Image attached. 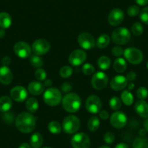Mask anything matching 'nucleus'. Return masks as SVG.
<instances>
[{
  "label": "nucleus",
  "mask_w": 148,
  "mask_h": 148,
  "mask_svg": "<svg viewBox=\"0 0 148 148\" xmlns=\"http://www.w3.org/2000/svg\"><path fill=\"white\" fill-rule=\"evenodd\" d=\"M15 54L20 58H27L30 56L31 48L28 44L25 42H18L14 46Z\"/></svg>",
  "instance_id": "4468645a"
},
{
  "label": "nucleus",
  "mask_w": 148,
  "mask_h": 148,
  "mask_svg": "<svg viewBox=\"0 0 148 148\" xmlns=\"http://www.w3.org/2000/svg\"><path fill=\"white\" fill-rule=\"evenodd\" d=\"M81 126L80 121L76 116L71 115L65 118L62 122V129L64 132L68 134L76 133Z\"/></svg>",
  "instance_id": "39448f33"
},
{
  "label": "nucleus",
  "mask_w": 148,
  "mask_h": 148,
  "mask_svg": "<svg viewBox=\"0 0 148 148\" xmlns=\"http://www.w3.org/2000/svg\"><path fill=\"white\" fill-rule=\"evenodd\" d=\"M35 78L39 82H44L47 79V72L42 68H38L35 71Z\"/></svg>",
  "instance_id": "f704fd0d"
},
{
  "label": "nucleus",
  "mask_w": 148,
  "mask_h": 148,
  "mask_svg": "<svg viewBox=\"0 0 148 148\" xmlns=\"http://www.w3.org/2000/svg\"><path fill=\"white\" fill-rule=\"evenodd\" d=\"M61 89L63 92L65 93H68L69 92H71V89H72V86H71V84L67 83V82H65L62 84L61 86Z\"/></svg>",
  "instance_id": "c03bdc74"
},
{
  "label": "nucleus",
  "mask_w": 148,
  "mask_h": 148,
  "mask_svg": "<svg viewBox=\"0 0 148 148\" xmlns=\"http://www.w3.org/2000/svg\"><path fill=\"white\" fill-rule=\"evenodd\" d=\"M10 96L12 99L18 102L25 101L28 97V92L23 86H18L12 88L10 91Z\"/></svg>",
  "instance_id": "dca6fc26"
},
{
  "label": "nucleus",
  "mask_w": 148,
  "mask_h": 148,
  "mask_svg": "<svg viewBox=\"0 0 148 148\" xmlns=\"http://www.w3.org/2000/svg\"><path fill=\"white\" fill-rule=\"evenodd\" d=\"M62 105L65 110L71 113H76L82 105L81 98L76 93H68L62 99Z\"/></svg>",
  "instance_id": "f03ea898"
},
{
  "label": "nucleus",
  "mask_w": 148,
  "mask_h": 148,
  "mask_svg": "<svg viewBox=\"0 0 148 148\" xmlns=\"http://www.w3.org/2000/svg\"><path fill=\"white\" fill-rule=\"evenodd\" d=\"M86 108L90 113L96 114L100 111L102 108V102L99 97L96 95H91L86 99Z\"/></svg>",
  "instance_id": "9d476101"
},
{
  "label": "nucleus",
  "mask_w": 148,
  "mask_h": 148,
  "mask_svg": "<svg viewBox=\"0 0 148 148\" xmlns=\"http://www.w3.org/2000/svg\"><path fill=\"white\" fill-rule=\"evenodd\" d=\"M3 119L7 123H12V121H14V115L12 113H5L4 114L3 116Z\"/></svg>",
  "instance_id": "37998d69"
},
{
  "label": "nucleus",
  "mask_w": 148,
  "mask_h": 148,
  "mask_svg": "<svg viewBox=\"0 0 148 148\" xmlns=\"http://www.w3.org/2000/svg\"><path fill=\"white\" fill-rule=\"evenodd\" d=\"M103 139L107 144H112L115 140V136L112 132H108L104 134Z\"/></svg>",
  "instance_id": "a19ab883"
},
{
  "label": "nucleus",
  "mask_w": 148,
  "mask_h": 148,
  "mask_svg": "<svg viewBox=\"0 0 148 148\" xmlns=\"http://www.w3.org/2000/svg\"><path fill=\"white\" fill-rule=\"evenodd\" d=\"M144 31L143 25L139 22H136L132 27V32L134 36L142 35Z\"/></svg>",
  "instance_id": "72a5a7b5"
},
{
  "label": "nucleus",
  "mask_w": 148,
  "mask_h": 148,
  "mask_svg": "<svg viewBox=\"0 0 148 148\" xmlns=\"http://www.w3.org/2000/svg\"><path fill=\"white\" fill-rule=\"evenodd\" d=\"M115 148H129V145L126 143H119L115 147Z\"/></svg>",
  "instance_id": "8fccbe9b"
},
{
  "label": "nucleus",
  "mask_w": 148,
  "mask_h": 148,
  "mask_svg": "<svg viewBox=\"0 0 148 148\" xmlns=\"http://www.w3.org/2000/svg\"><path fill=\"white\" fill-rule=\"evenodd\" d=\"M99 117L102 119V120H107L109 118V113H108V111L106 110H102L99 113Z\"/></svg>",
  "instance_id": "de8ad7c7"
},
{
  "label": "nucleus",
  "mask_w": 148,
  "mask_h": 148,
  "mask_svg": "<svg viewBox=\"0 0 148 148\" xmlns=\"http://www.w3.org/2000/svg\"><path fill=\"white\" fill-rule=\"evenodd\" d=\"M143 125H144V129H145L147 132H148V118H147V119H145V121H144Z\"/></svg>",
  "instance_id": "603ef678"
},
{
  "label": "nucleus",
  "mask_w": 148,
  "mask_h": 148,
  "mask_svg": "<svg viewBox=\"0 0 148 148\" xmlns=\"http://www.w3.org/2000/svg\"><path fill=\"white\" fill-rule=\"evenodd\" d=\"M44 142L42 135L39 132H36L31 136L30 139V144L32 148H41Z\"/></svg>",
  "instance_id": "412c9836"
},
{
  "label": "nucleus",
  "mask_w": 148,
  "mask_h": 148,
  "mask_svg": "<svg viewBox=\"0 0 148 148\" xmlns=\"http://www.w3.org/2000/svg\"><path fill=\"white\" fill-rule=\"evenodd\" d=\"M78 43L79 46L84 49H91L95 47V40L92 34L83 32L78 36Z\"/></svg>",
  "instance_id": "9b49d317"
},
{
  "label": "nucleus",
  "mask_w": 148,
  "mask_h": 148,
  "mask_svg": "<svg viewBox=\"0 0 148 148\" xmlns=\"http://www.w3.org/2000/svg\"><path fill=\"white\" fill-rule=\"evenodd\" d=\"M5 36V31H4L2 28H1V29H0V39H2Z\"/></svg>",
  "instance_id": "6e6d98bb"
},
{
  "label": "nucleus",
  "mask_w": 148,
  "mask_h": 148,
  "mask_svg": "<svg viewBox=\"0 0 148 148\" xmlns=\"http://www.w3.org/2000/svg\"><path fill=\"white\" fill-rule=\"evenodd\" d=\"M30 62H31V65L34 66V68H39L43 65L44 62L42 60V58L39 56V55H32L30 58Z\"/></svg>",
  "instance_id": "2f4dec72"
},
{
  "label": "nucleus",
  "mask_w": 148,
  "mask_h": 148,
  "mask_svg": "<svg viewBox=\"0 0 148 148\" xmlns=\"http://www.w3.org/2000/svg\"><path fill=\"white\" fill-rule=\"evenodd\" d=\"M146 133H147V131L145 130V129H140L139 132V134L140 135V136H145V135L146 134Z\"/></svg>",
  "instance_id": "5fc2aeb1"
},
{
  "label": "nucleus",
  "mask_w": 148,
  "mask_h": 148,
  "mask_svg": "<svg viewBox=\"0 0 148 148\" xmlns=\"http://www.w3.org/2000/svg\"><path fill=\"white\" fill-rule=\"evenodd\" d=\"M44 85H45V86H46V87H50L52 85V82L50 79H46V80L45 81Z\"/></svg>",
  "instance_id": "3c124183"
},
{
  "label": "nucleus",
  "mask_w": 148,
  "mask_h": 148,
  "mask_svg": "<svg viewBox=\"0 0 148 148\" xmlns=\"http://www.w3.org/2000/svg\"><path fill=\"white\" fill-rule=\"evenodd\" d=\"M127 123V117L121 111H116L111 115L110 123L114 128L121 129L124 127Z\"/></svg>",
  "instance_id": "f8f14e48"
},
{
  "label": "nucleus",
  "mask_w": 148,
  "mask_h": 148,
  "mask_svg": "<svg viewBox=\"0 0 148 148\" xmlns=\"http://www.w3.org/2000/svg\"><path fill=\"white\" fill-rule=\"evenodd\" d=\"M126 79L129 82H133V81L135 80V79L136 78V74L135 72H133V71H131V72L128 73V74L126 75Z\"/></svg>",
  "instance_id": "a18cd8bd"
},
{
  "label": "nucleus",
  "mask_w": 148,
  "mask_h": 148,
  "mask_svg": "<svg viewBox=\"0 0 148 148\" xmlns=\"http://www.w3.org/2000/svg\"><path fill=\"white\" fill-rule=\"evenodd\" d=\"M135 110L140 117L148 118V103L145 100H139L135 104Z\"/></svg>",
  "instance_id": "6ab92c4d"
},
{
  "label": "nucleus",
  "mask_w": 148,
  "mask_h": 148,
  "mask_svg": "<svg viewBox=\"0 0 148 148\" xmlns=\"http://www.w3.org/2000/svg\"><path fill=\"white\" fill-rule=\"evenodd\" d=\"M139 11L140 9L137 5H132L128 8L127 13L130 17H135L139 13Z\"/></svg>",
  "instance_id": "58836bf2"
},
{
  "label": "nucleus",
  "mask_w": 148,
  "mask_h": 148,
  "mask_svg": "<svg viewBox=\"0 0 148 148\" xmlns=\"http://www.w3.org/2000/svg\"><path fill=\"white\" fill-rule=\"evenodd\" d=\"M127 64L126 60L122 58H118L113 62V68L117 73H123L126 70Z\"/></svg>",
  "instance_id": "b1692460"
},
{
  "label": "nucleus",
  "mask_w": 148,
  "mask_h": 148,
  "mask_svg": "<svg viewBox=\"0 0 148 148\" xmlns=\"http://www.w3.org/2000/svg\"><path fill=\"white\" fill-rule=\"evenodd\" d=\"M121 100L123 103H124L126 105H132L134 102V97L133 95L129 91H123L121 93Z\"/></svg>",
  "instance_id": "c756f323"
},
{
  "label": "nucleus",
  "mask_w": 148,
  "mask_h": 148,
  "mask_svg": "<svg viewBox=\"0 0 148 148\" xmlns=\"http://www.w3.org/2000/svg\"><path fill=\"white\" fill-rule=\"evenodd\" d=\"M36 123V119L31 113L23 112L17 116L15 126L21 132L28 134L34 130Z\"/></svg>",
  "instance_id": "f257e3e1"
},
{
  "label": "nucleus",
  "mask_w": 148,
  "mask_h": 148,
  "mask_svg": "<svg viewBox=\"0 0 148 148\" xmlns=\"http://www.w3.org/2000/svg\"><path fill=\"white\" fill-rule=\"evenodd\" d=\"M13 76L12 71L8 66L0 67V83L4 85H9L12 83Z\"/></svg>",
  "instance_id": "a211bd4d"
},
{
  "label": "nucleus",
  "mask_w": 148,
  "mask_h": 148,
  "mask_svg": "<svg viewBox=\"0 0 148 148\" xmlns=\"http://www.w3.org/2000/svg\"><path fill=\"white\" fill-rule=\"evenodd\" d=\"M110 87L114 91L123 90L128 85V81L123 76H116L110 81Z\"/></svg>",
  "instance_id": "f3484780"
},
{
  "label": "nucleus",
  "mask_w": 148,
  "mask_h": 148,
  "mask_svg": "<svg viewBox=\"0 0 148 148\" xmlns=\"http://www.w3.org/2000/svg\"><path fill=\"white\" fill-rule=\"evenodd\" d=\"M97 65L101 70H108L110 66V59L107 56H101L97 60Z\"/></svg>",
  "instance_id": "c85d7f7f"
},
{
  "label": "nucleus",
  "mask_w": 148,
  "mask_h": 148,
  "mask_svg": "<svg viewBox=\"0 0 148 148\" xmlns=\"http://www.w3.org/2000/svg\"><path fill=\"white\" fill-rule=\"evenodd\" d=\"M44 101L49 106H57L62 101V94L56 88H49L44 93Z\"/></svg>",
  "instance_id": "7ed1b4c3"
},
{
  "label": "nucleus",
  "mask_w": 148,
  "mask_h": 148,
  "mask_svg": "<svg viewBox=\"0 0 148 148\" xmlns=\"http://www.w3.org/2000/svg\"><path fill=\"white\" fill-rule=\"evenodd\" d=\"M90 139L84 133H78L71 139V145L73 148H89Z\"/></svg>",
  "instance_id": "0eeeda50"
},
{
  "label": "nucleus",
  "mask_w": 148,
  "mask_h": 148,
  "mask_svg": "<svg viewBox=\"0 0 148 148\" xmlns=\"http://www.w3.org/2000/svg\"><path fill=\"white\" fill-rule=\"evenodd\" d=\"M86 59V53L82 49H76L71 52L68 60L72 65L79 66L85 62Z\"/></svg>",
  "instance_id": "ddd939ff"
},
{
  "label": "nucleus",
  "mask_w": 148,
  "mask_h": 148,
  "mask_svg": "<svg viewBox=\"0 0 148 148\" xmlns=\"http://www.w3.org/2000/svg\"><path fill=\"white\" fill-rule=\"evenodd\" d=\"M48 129H49V132H51L52 134H58L62 131V126L60 124L59 122L53 121L49 122V123L48 124Z\"/></svg>",
  "instance_id": "7c9ffc66"
},
{
  "label": "nucleus",
  "mask_w": 148,
  "mask_h": 148,
  "mask_svg": "<svg viewBox=\"0 0 148 148\" xmlns=\"http://www.w3.org/2000/svg\"><path fill=\"white\" fill-rule=\"evenodd\" d=\"M50 49V44L45 39H37L34 42L31 49L36 55H43L47 53Z\"/></svg>",
  "instance_id": "1a4fd4ad"
},
{
  "label": "nucleus",
  "mask_w": 148,
  "mask_h": 148,
  "mask_svg": "<svg viewBox=\"0 0 148 148\" xmlns=\"http://www.w3.org/2000/svg\"><path fill=\"white\" fill-rule=\"evenodd\" d=\"M136 96L141 100H145L148 97V90L144 86H141L136 91Z\"/></svg>",
  "instance_id": "e433bc0d"
},
{
  "label": "nucleus",
  "mask_w": 148,
  "mask_h": 148,
  "mask_svg": "<svg viewBox=\"0 0 148 148\" xmlns=\"http://www.w3.org/2000/svg\"><path fill=\"white\" fill-rule=\"evenodd\" d=\"M92 86L97 90H101L104 88L106 87L108 83V78L106 74L103 72H97L96 73L93 74L92 78Z\"/></svg>",
  "instance_id": "6e6552de"
},
{
  "label": "nucleus",
  "mask_w": 148,
  "mask_h": 148,
  "mask_svg": "<svg viewBox=\"0 0 148 148\" xmlns=\"http://www.w3.org/2000/svg\"><path fill=\"white\" fill-rule=\"evenodd\" d=\"M110 106L114 110H118L121 108V101L118 97H113L110 100Z\"/></svg>",
  "instance_id": "473e14b6"
},
{
  "label": "nucleus",
  "mask_w": 148,
  "mask_h": 148,
  "mask_svg": "<svg viewBox=\"0 0 148 148\" xmlns=\"http://www.w3.org/2000/svg\"><path fill=\"white\" fill-rule=\"evenodd\" d=\"M28 90L32 95L37 96L43 93L45 85L39 82H32L28 84Z\"/></svg>",
  "instance_id": "aec40b11"
},
{
  "label": "nucleus",
  "mask_w": 148,
  "mask_h": 148,
  "mask_svg": "<svg viewBox=\"0 0 148 148\" xmlns=\"http://www.w3.org/2000/svg\"><path fill=\"white\" fill-rule=\"evenodd\" d=\"M95 71V67L89 63H86L83 65V68H82V72L84 73V74L85 75H87V76H89V75H92V74H94Z\"/></svg>",
  "instance_id": "4c0bfd02"
},
{
  "label": "nucleus",
  "mask_w": 148,
  "mask_h": 148,
  "mask_svg": "<svg viewBox=\"0 0 148 148\" xmlns=\"http://www.w3.org/2000/svg\"><path fill=\"white\" fill-rule=\"evenodd\" d=\"M2 62L3 64V66H8V65H9L11 63L10 58L8 56L4 57L2 60Z\"/></svg>",
  "instance_id": "49530a36"
},
{
  "label": "nucleus",
  "mask_w": 148,
  "mask_h": 148,
  "mask_svg": "<svg viewBox=\"0 0 148 148\" xmlns=\"http://www.w3.org/2000/svg\"><path fill=\"white\" fill-rule=\"evenodd\" d=\"M44 148H52V147H45Z\"/></svg>",
  "instance_id": "052dcab7"
},
{
  "label": "nucleus",
  "mask_w": 148,
  "mask_h": 148,
  "mask_svg": "<svg viewBox=\"0 0 148 148\" xmlns=\"http://www.w3.org/2000/svg\"><path fill=\"white\" fill-rule=\"evenodd\" d=\"M12 106V99L8 96H3L0 97V111L8 112Z\"/></svg>",
  "instance_id": "5701e85b"
},
{
  "label": "nucleus",
  "mask_w": 148,
  "mask_h": 148,
  "mask_svg": "<svg viewBox=\"0 0 148 148\" xmlns=\"http://www.w3.org/2000/svg\"><path fill=\"white\" fill-rule=\"evenodd\" d=\"M135 1L140 6H145L148 4V0H135Z\"/></svg>",
  "instance_id": "09e8293b"
},
{
  "label": "nucleus",
  "mask_w": 148,
  "mask_h": 148,
  "mask_svg": "<svg viewBox=\"0 0 148 148\" xmlns=\"http://www.w3.org/2000/svg\"><path fill=\"white\" fill-rule=\"evenodd\" d=\"M133 148H148V138L145 136L136 138L133 142Z\"/></svg>",
  "instance_id": "bb28decb"
},
{
  "label": "nucleus",
  "mask_w": 148,
  "mask_h": 148,
  "mask_svg": "<svg viewBox=\"0 0 148 148\" xmlns=\"http://www.w3.org/2000/svg\"><path fill=\"white\" fill-rule=\"evenodd\" d=\"M110 39L108 34H102L97 39L96 45L99 49H103L108 46V45L110 44Z\"/></svg>",
  "instance_id": "a878e982"
},
{
  "label": "nucleus",
  "mask_w": 148,
  "mask_h": 148,
  "mask_svg": "<svg viewBox=\"0 0 148 148\" xmlns=\"http://www.w3.org/2000/svg\"><path fill=\"white\" fill-rule=\"evenodd\" d=\"M139 18L144 23L148 25V7L143 8L141 10L140 14H139Z\"/></svg>",
  "instance_id": "ea45409f"
},
{
  "label": "nucleus",
  "mask_w": 148,
  "mask_h": 148,
  "mask_svg": "<svg viewBox=\"0 0 148 148\" xmlns=\"http://www.w3.org/2000/svg\"><path fill=\"white\" fill-rule=\"evenodd\" d=\"M112 40L116 45H123L127 44L131 39V33L124 27L115 29L111 36Z\"/></svg>",
  "instance_id": "20e7f679"
},
{
  "label": "nucleus",
  "mask_w": 148,
  "mask_h": 148,
  "mask_svg": "<svg viewBox=\"0 0 148 148\" xmlns=\"http://www.w3.org/2000/svg\"><path fill=\"white\" fill-rule=\"evenodd\" d=\"M147 69H148V62H147Z\"/></svg>",
  "instance_id": "bf43d9fd"
},
{
  "label": "nucleus",
  "mask_w": 148,
  "mask_h": 148,
  "mask_svg": "<svg viewBox=\"0 0 148 148\" xmlns=\"http://www.w3.org/2000/svg\"><path fill=\"white\" fill-rule=\"evenodd\" d=\"M19 148H31V147L28 143H23L20 145Z\"/></svg>",
  "instance_id": "864d4df0"
},
{
  "label": "nucleus",
  "mask_w": 148,
  "mask_h": 148,
  "mask_svg": "<svg viewBox=\"0 0 148 148\" xmlns=\"http://www.w3.org/2000/svg\"><path fill=\"white\" fill-rule=\"evenodd\" d=\"M73 73V69L70 66H64L61 68L60 71V75L61 77L64 78V79H67V78L70 77Z\"/></svg>",
  "instance_id": "c9c22d12"
},
{
  "label": "nucleus",
  "mask_w": 148,
  "mask_h": 148,
  "mask_svg": "<svg viewBox=\"0 0 148 148\" xmlns=\"http://www.w3.org/2000/svg\"><path fill=\"white\" fill-rule=\"evenodd\" d=\"M99 148H110V147H108V146H107V145H102V146L99 147Z\"/></svg>",
  "instance_id": "13d9d810"
},
{
  "label": "nucleus",
  "mask_w": 148,
  "mask_h": 148,
  "mask_svg": "<svg viewBox=\"0 0 148 148\" xmlns=\"http://www.w3.org/2000/svg\"><path fill=\"white\" fill-rule=\"evenodd\" d=\"M25 108L31 113H36L39 108V102L36 98L30 97L25 102Z\"/></svg>",
  "instance_id": "393cba45"
},
{
  "label": "nucleus",
  "mask_w": 148,
  "mask_h": 148,
  "mask_svg": "<svg viewBox=\"0 0 148 148\" xmlns=\"http://www.w3.org/2000/svg\"><path fill=\"white\" fill-rule=\"evenodd\" d=\"M124 13L121 9H114L110 12L108 21L110 25L113 26H117L120 25L123 21Z\"/></svg>",
  "instance_id": "2eb2a0df"
},
{
  "label": "nucleus",
  "mask_w": 148,
  "mask_h": 148,
  "mask_svg": "<svg viewBox=\"0 0 148 148\" xmlns=\"http://www.w3.org/2000/svg\"><path fill=\"white\" fill-rule=\"evenodd\" d=\"M99 126H100V121H99V118L97 116H92L88 121L87 127L91 132H96L99 129Z\"/></svg>",
  "instance_id": "cd10ccee"
},
{
  "label": "nucleus",
  "mask_w": 148,
  "mask_h": 148,
  "mask_svg": "<svg viewBox=\"0 0 148 148\" xmlns=\"http://www.w3.org/2000/svg\"><path fill=\"white\" fill-rule=\"evenodd\" d=\"M134 88V84L133 83L129 84V86H128V89H129V90H132V89H133Z\"/></svg>",
  "instance_id": "4d7b16f0"
},
{
  "label": "nucleus",
  "mask_w": 148,
  "mask_h": 148,
  "mask_svg": "<svg viewBox=\"0 0 148 148\" xmlns=\"http://www.w3.org/2000/svg\"><path fill=\"white\" fill-rule=\"evenodd\" d=\"M126 60L133 65H139L143 60V53L140 49L135 47H129L123 52Z\"/></svg>",
  "instance_id": "423d86ee"
},
{
  "label": "nucleus",
  "mask_w": 148,
  "mask_h": 148,
  "mask_svg": "<svg viewBox=\"0 0 148 148\" xmlns=\"http://www.w3.org/2000/svg\"><path fill=\"white\" fill-rule=\"evenodd\" d=\"M123 48L121 47L120 46H116L112 49V54L116 57H121L123 55Z\"/></svg>",
  "instance_id": "79ce46f5"
},
{
  "label": "nucleus",
  "mask_w": 148,
  "mask_h": 148,
  "mask_svg": "<svg viewBox=\"0 0 148 148\" xmlns=\"http://www.w3.org/2000/svg\"><path fill=\"white\" fill-rule=\"evenodd\" d=\"M12 25V18L8 12H0V28L6 29Z\"/></svg>",
  "instance_id": "4be33fe9"
}]
</instances>
